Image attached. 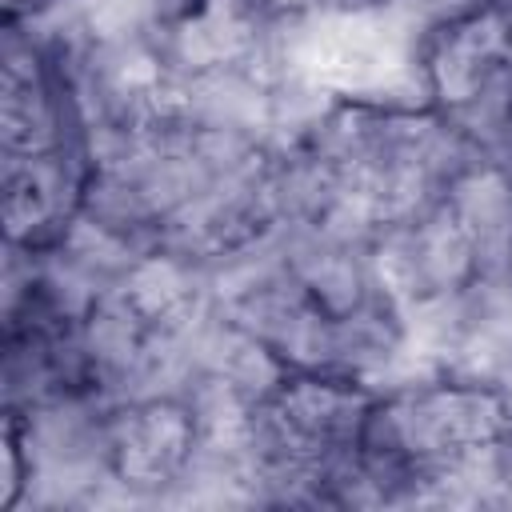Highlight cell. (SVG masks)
Listing matches in <instances>:
<instances>
[{
  "label": "cell",
  "instance_id": "cell-1",
  "mask_svg": "<svg viewBox=\"0 0 512 512\" xmlns=\"http://www.w3.org/2000/svg\"><path fill=\"white\" fill-rule=\"evenodd\" d=\"M188 416L176 408H148L136 416L120 440V468L136 484L164 480L168 468L184 456L188 448Z\"/></svg>",
  "mask_w": 512,
  "mask_h": 512
},
{
  "label": "cell",
  "instance_id": "cell-2",
  "mask_svg": "<svg viewBox=\"0 0 512 512\" xmlns=\"http://www.w3.org/2000/svg\"><path fill=\"white\" fill-rule=\"evenodd\" d=\"M456 212L472 248L484 252L488 264H500L512 248V188L492 172H476L456 188Z\"/></svg>",
  "mask_w": 512,
  "mask_h": 512
},
{
  "label": "cell",
  "instance_id": "cell-3",
  "mask_svg": "<svg viewBox=\"0 0 512 512\" xmlns=\"http://www.w3.org/2000/svg\"><path fill=\"white\" fill-rule=\"evenodd\" d=\"M432 424H436V436L440 444L448 448H464V444H484L492 440L500 428H504V408L496 396L488 392H436L424 400Z\"/></svg>",
  "mask_w": 512,
  "mask_h": 512
},
{
  "label": "cell",
  "instance_id": "cell-4",
  "mask_svg": "<svg viewBox=\"0 0 512 512\" xmlns=\"http://www.w3.org/2000/svg\"><path fill=\"white\" fill-rule=\"evenodd\" d=\"M248 44H252V36H248L244 20L224 4H212L208 12H200L176 36V48H180L184 64H192V68H212L224 60H236Z\"/></svg>",
  "mask_w": 512,
  "mask_h": 512
},
{
  "label": "cell",
  "instance_id": "cell-5",
  "mask_svg": "<svg viewBox=\"0 0 512 512\" xmlns=\"http://www.w3.org/2000/svg\"><path fill=\"white\" fill-rule=\"evenodd\" d=\"M416 256H420V268H424L428 284L452 288V284H460V276L472 264V240L460 228V220H436L420 232V252Z\"/></svg>",
  "mask_w": 512,
  "mask_h": 512
},
{
  "label": "cell",
  "instance_id": "cell-6",
  "mask_svg": "<svg viewBox=\"0 0 512 512\" xmlns=\"http://www.w3.org/2000/svg\"><path fill=\"white\" fill-rule=\"evenodd\" d=\"M348 408H356L352 396L328 388V384H296L292 392H284L280 412L292 420L296 432H344L348 428Z\"/></svg>",
  "mask_w": 512,
  "mask_h": 512
},
{
  "label": "cell",
  "instance_id": "cell-7",
  "mask_svg": "<svg viewBox=\"0 0 512 512\" xmlns=\"http://www.w3.org/2000/svg\"><path fill=\"white\" fill-rule=\"evenodd\" d=\"M188 288L172 260H144L128 276V304L144 316H172L184 304Z\"/></svg>",
  "mask_w": 512,
  "mask_h": 512
},
{
  "label": "cell",
  "instance_id": "cell-8",
  "mask_svg": "<svg viewBox=\"0 0 512 512\" xmlns=\"http://www.w3.org/2000/svg\"><path fill=\"white\" fill-rule=\"evenodd\" d=\"M376 276H380L384 292L392 300H400V304H412L416 292H420V284H428L424 280V268H420V256L408 252V248H396V244L376 252Z\"/></svg>",
  "mask_w": 512,
  "mask_h": 512
},
{
  "label": "cell",
  "instance_id": "cell-9",
  "mask_svg": "<svg viewBox=\"0 0 512 512\" xmlns=\"http://www.w3.org/2000/svg\"><path fill=\"white\" fill-rule=\"evenodd\" d=\"M308 280H312L316 296H320L332 312L352 308V300H356V272H352L348 260H336V256L316 260V264L308 268Z\"/></svg>",
  "mask_w": 512,
  "mask_h": 512
},
{
  "label": "cell",
  "instance_id": "cell-10",
  "mask_svg": "<svg viewBox=\"0 0 512 512\" xmlns=\"http://www.w3.org/2000/svg\"><path fill=\"white\" fill-rule=\"evenodd\" d=\"M148 4L152 0H88V24L96 36L120 40L148 16Z\"/></svg>",
  "mask_w": 512,
  "mask_h": 512
},
{
  "label": "cell",
  "instance_id": "cell-11",
  "mask_svg": "<svg viewBox=\"0 0 512 512\" xmlns=\"http://www.w3.org/2000/svg\"><path fill=\"white\" fill-rule=\"evenodd\" d=\"M88 340H92V352H96L100 360H112V364H128L132 352H136L132 324H128L124 312H100V316L92 320Z\"/></svg>",
  "mask_w": 512,
  "mask_h": 512
},
{
  "label": "cell",
  "instance_id": "cell-12",
  "mask_svg": "<svg viewBox=\"0 0 512 512\" xmlns=\"http://www.w3.org/2000/svg\"><path fill=\"white\" fill-rule=\"evenodd\" d=\"M480 60H472L468 52H460L456 44H448L440 56H436V84L448 100H468L480 84V72H476Z\"/></svg>",
  "mask_w": 512,
  "mask_h": 512
},
{
  "label": "cell",
  "instance_id": "cell-13",
  "mask_svg": "<svg viewBox=\"0 0 512 512\" xmlns=\"http://www.w3.org/2000/svg\"><path fill=\"white\" fill-rule=\"evenodd\" d=\"M504 40H508L504 20H500V16H492V12H484V16L468 20V24L452 36V44H456L460 52H468L472 60H488L492 52H500V48H504Z\"/></svg>",
  "mask_w": 512,
  "mask_h": 512
}]
</instances>
